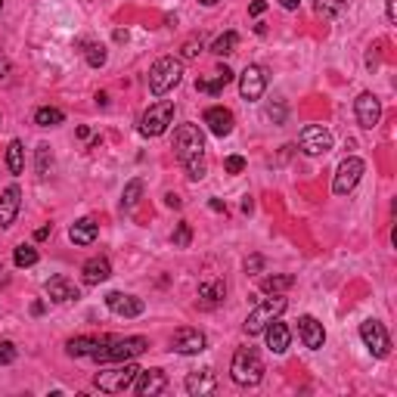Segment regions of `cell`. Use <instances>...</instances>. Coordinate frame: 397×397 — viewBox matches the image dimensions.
Instances as JSON below:
<instances>
[{"instance_id":"obj_1","label":"cell","mask_w":397,"mask_h":397,"mask_svg":"<svg viewBox=\"0 0 397 397\" xmlns=\"http://www.w3.org/2000/svg\"><path fill=\"white\" fill-rule=\"evenodd\" d=\"M174 155L187 168L189 180H202L208 168H205V134L198 124H180L174 130Z\"/></svg>"},{"instance_id":"obj_2","label":"cell","mask_w":397,"mask_h":397,"mask_svg":"<svg viewBox=\"0 0 397 397\" xmlns=\"http://www.w3.org/2000/svg\"><path fill=\"white\" fill-rule=\"evenodd\" d=\"M143 350H149V339H143V335H128V339H109V335H103L99 345L94 348V354H90V360H96V363H124V360L140 357Z\"/></svg>"},{"instance_id":"obj_3","label":"cell","mask_w":397,"mask_h":397,"mask_svg":"<svg viewBox=\"0 0 397 397\" xmlns=\"http://www.w3.org/2000/svg\"><path fill=\"white\" fill-rule=\"evenodd\" d=\"M230 375L239 388H255L261 385L264 379V360L255 348H239L233 354V363H230Z\"/></svg>"},{"instance_id":"obj_4","label":"cell","mask_w":397,"mask_h":397,"mask_svg":"<svg viewBox=\"0 0 397 397\" xmlns=\"http://www.w3.org/2000/svg\"><path fill=\"white\" fill-rule=\"evenodd\" d=\"M183 81V62L174 56H162L152 62L149 69V94L152 96H164L168 90H174Z\"/></svg>"},{"instance_id":"obj_5","label":"cell","mask_w":397,"mask_h":397,"mask_svg":"<svg viewBox=\"0 0 397 397\" xmlns=\"http://www.w3.org/2000/svg\"><path fill=\"white\" fill-rule=\"evenodd\" d=\"M137 373H140V366L130 363V360H124V363H118V366H112V369H99L94 385L105 394H121V391H128V388L134 385Z\"/></svg>"},{"instance_id":"obj_6","label":"cell","mask_w":397,"mask_h":397,"mask_svg":"<svg viewBox=\"0 0 397 397\" xmlns=\"http://www.w3.org/2000/svg\"><path fill=\"white\" fill-rule=\"evenodd\" d=\"M289 307V301L282 298L280 292H276L273 298H267V301H261L255 310L246 316V323H242V329H246V335H261L264 326L267 323H273L276 316H282V310Z\"/></svg>"},{"instance_id":"obj_7","label":"cell","mask_w":397,"mask_h":397,"mask_svg":"<svg viewBox=\"0 0 397 397\" xmlns=\"http://www.w3.org/2000/svg\"><path fill=\"white\" fill-rule=\"evenodd\" d=\"M171 121H174V103H171V99H158V103H152L149 109L143 112L140 134L143 137H162L164 130L171 128Z\"/></svg>"},{"instance_id":"obj_8","label":"cell","mask_w":397,"mask_h":397,"mask_svg":"<svg viewBox=\"0 0 397 397\" xmlns=\"http://www.w3.org/2000/svg\"><path fill=\"white\" fill-rule=\"evenodd\" d=\"M363 171H366V162H363V158H357V155L345 158V162L339 164V171H335V180H332V193H335V196H348L350 189H354L357 183H360Z\"/></svg>"},{"instance_id":"obj_9","label":"cell","mask_w":397,"mask_h":397,"mask_svg":"<svg viewBox=\"0 0 397 397\" xmlns=\"http://www.w3.org/2000/svg\"><path fill=\"white\" fill-rule=\"evenodd\" d=\"M360 339H363V345L369 348V354L379 357V360H385V357L391 354V339H388V329L382 326L379 320L360 323Z\"/></svg>"},{"instance_id":"obj_10","label":"cell","mask_w":397,"mask_h":397,"mask_svg":"<svg viewBox=\"0 0 397 397\" xmlns=\"http://www.w3.org/2000/svg\"><path fill=\"white\" fill-rule=\"evenodd\" d=\"M298 143H301L304 155H326L332 149V134L326 128H320V124H307L301 130V137H298Z\"/></svg>"},{"instance_id":"obj_11","label":"cell","mask_w":397,"mask_h":397,"mask_svg":"<svg viewBox=\"0 0 397 397\" xmlns=\"http://www.w3.org/2000/svg\"><path fill=\"white\" fill-rule=\"evenodd\" d=\"M105 307H109L115 316L134 320V316H140L143 310H146V304H143L137 295H128V292H109V295H105Z\"/></svg>"},{"instance_id":"obj_12","label":"cell","mask_w":397,"mask_h":397,"mask_svg":"<svg viewBox=\"0 0 397 397\" xmlns=\"http://www.w3.org/2000/svg\"><path fill=\"white\" fill-rule=\"evenodd\" d=\"M264 90H267V75H264V69H261V65H246V71L239 75V94H242V99L255 103V99L264 96Z\"/></svg>"},{"instance_id":"obj_13","label":"cell","mask_w":397,"mask_h":397,"mask_svg":"<svg viewBox=\"0 0 397 397\" xmlns=\"http://www.w3.org/2000/svg\"><path fill=\"white\" fill-rule=\"evenodd\" d=\"M171 350L189 357V354H202L205 350V332H198L193 326H180L174 335H171Z\"/></svg>"},{"instance_id":"obj_14","label":"cell","mask_w":397,"mask_h":397,"mask_svg":"<svg viewBox=\"0 0 397 397\" xmlns=\"http://www.w3.org/2000/svg\"><path fill=\"white\" fill-rule=\"evenodd\" d=\"M354 115H357V124L360 128H366V130H373L375 124H379V118H382V103H379V96L375 94H360L357 96V103H354Z\"/></svg>"},{"instance_id":"obj_15","label":"cell","mask_w":397,"mask_h":397,"mask_svg":"<svg viewBox=\"0 0 397 397\" xmlns=\"http://www.w3.org/2000/svg\"><path fill=\"white\" fill-rule=\"evenodd\" d=\"M134 388L140 397H155V394H164L168 391V375L164 369H140L134 379Z\"/></svg>"},{"instance_id":"obj_16","label":"cell","mask_w":397,"mask_h":397,"mask_svg":"<svg viewBox=\"0 0 397 397\" xmlns=\"http://www.w3.org/2000/svg\"><path fill=\"white\" fill-rule=\"evenodd\" d=\"M44 292H47V298L53 304H69V301H78V298H81V289H78L69 276H50V280L44 282Z\"/></svg>"},{"instance_id":"obj_17","label":"cell","mask_w":397,"mask_h":397,"mask_svg":"<svg viewBox=\"0 0 397 397\" xmlns=\"http://www.w3.org/2000/svg\"><path fill=\"white\" fill-rule=\"evenodd\" d=\"M19 208H22V189L12 183V187L3 189L0 196V230H10L19 217Z\"/></svg>"},{"instance_id":"obj_18","label":"cell","mask_w":397,"mask_h":397,"mask_svg":"<svg viewBox=\"0 0 397 397\" xmlns=\"http://www.w3.org/2000/svg\"><path fill=\"white\" fill-rule=\"evenodd\" d=\"M298 335H301L304 348H310V350H320L323 345H326V329H323V323L316 320V316H310V314L298 320Z\"/></svg>"},{"instance_id":"obj_19","label":"cell","mask_w":397,"mask_h":397,"mask_svg":"<svg viewBox=\"0 0 397 397\" xmlns=\"http://www.w3.org/2000/svg\"><path fill=\"white\" fill-rule=\"evenodd\" d=\"M264 339H267V348L273 350V354H286L289 345H292V332H289L286 323H280V316L264 326Z\"/></svg>"},{"instance_id":"obj_20","label":"cell","mask_w":397,"mask_h":397,"mask_svg":"<svg viewBox=\"0 0 397 397\" xmlns=\"http://www.w3.org/2000/svg\"><path fill=\"white\" fill-rule=\"evenodd\" d=\"M205 124H208V130L214 137H230L233 134V112L223 109V105H211L205 112Z\"/></svg>"},{"instance_id":"obj_21","label":"cell","mask_w":397,"mask_h":397,"mask_svg":"<svg viewBox=\"0 0 397 397\" xmlns=\"http://www.w3.org/2000/svg\"><path fill=\"white\" fill-rule=\"evenodd\" d=\"M109 276H112V264H109V257H105V255L90 257V261L81 267V280H84V286H99V282H105Z\"/></svg>"},{"instance_id":"obj_22","label":"cell","mask_w":397,"mask_h":397,"mask_svg":"<svg viewBox=\"0 0 397 397\" xmlns=\"http://www.w3.org/2000/svg\"><path fill=\"white\" fill-rule=\"evenodd\" d=\"M187 394L193 397H205V394H214L217 391V375L211 369H198V373H189L187 375Z\"/></svg>"},{"instance_id":"obj_23","label":"cell","mask_w":397,"mask_h":397,"mask_svg":"<svg viewBox=\"0 0 397 397\" xmlns=\"http://www.w3.org/2000/svg\"><path fill=\"white\" fill-rule=\"evenodd\" d=\"M96 236H99V223L94 217H81V221H75L69 227V239L75 246H90V242H96Z\"/></svg>"},{"instance_id":"obj_24","label":"cell","mask_w":397,"mask_h":397,"mask_svg":"<svg viewBox=\"0 0 397 397\" xmlns=\"http://www.w3.org/2000/svg\"><path fill=\"white\" fill-rule=\"evenodd\" d=\"M230 81H233V71H230L227 65H221V69L214 71V78H211V81H208V78H198V81H196V90H202V94L217 96L223 87H227Z\"/></svg>"},{"instance_id":"obj_25","label":"cell","mask_w":397,"mask_h":397,"mask_svg":"<svg viewBox=\"0 0 397 397\" xmlns=\"http://www.w3.org/2000/svg\"><path fill=\"white\" fill-rule=\"evenodd\" d=\"M103 339V335H99ZM99 339L96 335H81V339H71L69 345H65V354L69 357H90L94 354V348L99 345Z\"/></svg>"},{"instance_id":"obj_26","label":"cell","mask_w":397,"mask_h":397,"mask_svg":"<svg viewBox=\"0 0 397 397\" xmlns=\"http://www.w3.org/2000/svg\"><path fill=\"white\" fill-rule=\"evenodd\" d=\"M295 286V276L292 273H273V276H264L261 280V292L276 295V292H286V289Z\"/></svg>"},{"instance_id":"obj_27","label":"cell","mask_w":397,"mask_h":397,"mask_svg":"<svg viewBox=\"0 0 397 397\" xmlns=\"http://www.w3.org/2000/svg\"><path fill=\"white\" fill-rule=\"evenodd\" d=\"M6 168H10V174H22V171H25V146H22V140H12L10 146H6Z\"/></svg>"},{"instance_id":"obj_28","label":"cell","mask_w":397,"mask_h":397,"mask_svg":"<svg viewBox=\"0 0 397 397\" xmlns=\"http://www.w3.org/2000/svg\"><path fill=\"white\" fill-rule=\"evenodd\" d=\"M65 115L62 109H53V105H41V109L35 112V124L37 128H56V124H62Z\"/></svg>"},{"instance_id":"obj_29","label":"cell","mask_w":397,"mask_h":397,"mask_svg":"<svg viewBox=\"0 0 397 397\" xmlns=\"http://www.w3.org/2000/svg\"><path fill=\"white\" fill-rule=\"evenodd\" d=\"M223 295H227V286H223V280H214V282H198V298H205L208 304L223 301Z\"/></svg>"},{"instance_id":"obj_30","label":"cell","mask_w":397,"mask_h":397,"mask_svg":"<svg viewBox=\"0 0 397 397\" xmlns=\"http://www.w3.org/2000/svg\"><path fill=\"white\" fill-rule=\"evenodd\" d=\"M236 44H239V35H236V31H223V35L211 44V53H214V56H230V53L236 50Z\"/></svg>"},{"instance_id":"obj_31","label":"cell","mask_w":397,"mask_h":397,"mask_svg":"<svg viewBox=\"0 0 397 397\" xmlns=\"http://www.w3.org/2000/svg\"><path fill=\"white\" fill-rule=\"evenodd\" d=\"M140 196H143V180H130L128 187H124V193H121V208H124V211L137 208Z\"/></svg>"},{"instance_id":"obj_32","label":"cell","mask_w":397,"mask_h":397,"mask_svg":"<svg viewBox=\"0 0 397 397\" xmlns=\"http://www.w3.org/2000/svg\"><path fill=\"white\" fill-rule=\"evenodd\" d=\"M12 264L16 267H35L37 264V248L35 246H19L12 251Z\"/></svg>"},{"instance_id":"obj_33","label":"cell","mask_w":397,"mask_h":397,"mask_svg":"<svg viewBox=\"0 0 397 397\" xmlns=\"http://www.w3.org/2000/svg\"><path fill=\"white\" fill-rule=\"evenodd\" d=\"M345 3L348 0H316V16H323V19H335L341 10H345Z\"/></svg>"},{"instance_id":"obj_34","label":"cell","mask_w":397,"mask_h":397,"mask_svg":"<svg viewBox=\"0 0 397 397\" xmlns=\"http://www.w3.org/2000/svg\"><path fill=\"white\" fill-rule=\"evenodd\" d=\"M171 242H174L177 248H189V242H193V227H189L187 221H180L174 227V236H171Z\"/></svg>"},{"instance_id":"obj_35","label":"cell","mask_w":397,"mask_h":397,"mask_svg":"<svg viewBox=\"0 0 397 397\" xmlns=\"http://www.w3.org/2000/svg\"><path fill=\"white\" fill-rule=\"evenodd\" d=\"M84 53H87V65H90V69H103L105 59H109V53H105L103 44H87V50H84Z\"/></svg>"},{"instance_id":"obj_36","label":"cell","mask_w":397,"mask_h":397,"mask_svg":"<svg viewBox=\"0 0 397 397\" xmlns=\"http://www.w3.org/2000/svg\"><path fill=\"white\" fill-rule=\"evenodd\" d=\"M35 155H37V177H47L50 174V164H53V152L47 143H41V146L35 149Z\"/></svg>"},{"instance_id":"obj_37","label":"cell","mask_w":397,"mask_h":397,"mask_svg":"<svg viewBox=\"0 0 397 397\" xmlns=\"http://www.w3.org/2000/svg\"><path fill=\"white\" fill-rule=\"evenodd\" d=\"M16 357H19V350L12 341H0V366H10V363H16Z\"/></svg>"},{"instance_id":"obj_38","label":"cell","mask_w":397,"mask_h":397,"mask_svg":"<svg viewBox=\"0 0 397 397\" xmlns=\"http://www.w3.org/2000/svg\"><path fill=\"white\" fill-rule=\"evenodd\" d=\"M180 53H183V59H196L198 53H202V37H189V41H183Z\"/></svg>"},{"instance_id":"obj_39","label":"cell","mask_w":397,"mask_h":397,"mask_svg":"<svg viewBox=\"0 0 397 397\" xmlns=\"http://www.w3.org/2000/svg\"><path fill=\"white\" fill-rule=\"evenodd\" d=\"M223 168H227V174H239V171H246V158H242V155H230L227 162H223Z\"/></svg>"},{"instance_id":"obj_40","label":"cell","mask_w":397,"mask_h":397,"mask_svg":"<svg viewBox=\"0 0 397 397\" xmlns=\"http://www.w3.org/2000/svg\"><path fill=\"white\" fill-rule=\"evenodd\" d=\"M267 115H270V118H273V121H276V124H282V118H286V105H282V103H280V105H276V109H273V105H267Z\"/></svg>"},{"instance_id":"obj_41","label":"cell","mask_w":397,"mask_h":397,"mask_svg":"<svg viewBox=\"0 0 397 397\" xmlns=\"http://www.w3.org/2000/svg\"><path fill=\"white\" fill-rule=\"evenodd\" d=\"M261 267H264V257L261 255H251L248 261H246V270H251V273H257Z\"/></svg>"},{"instance_id":"obj_42","label":"cell","mask_w":397,"mask_h":397,"mask_svg":"<svg viewBox=\"0 0 397 397\" xmlns=\"http://www.w3.org/2000/svg\"><path fill=\"white\" fill-rule=\"evenodd\" d=\"M264 10H267V3H264V0H255V3L248 6V12H251V16H261Z\"/></svg>"},{"instance_id":"obj_43","label":"cell","mask_w":397,"mask_h":397,"mask_svg":"<svg viewBox=\"0 0 397 397\" xmlns=\"http://www.w3.org/2000/svg\"><path fill=\"white\" fill-rule=\"evenodd\" d=\"M164 205H168V208H180V196H174V193H168V196H164Z\"/></svg>"},{"instance_id":"obj_44","label":"cell","mask_w":397,"mask_h":397,"mask_svg":"<svg viewBox=\"0 0 397 397\" xmlns=\"http://www.w3.org/2000/svg\"><path fill=\"white\" fill-rule=\"evenodd\" d=\"M6 75H10V59L0 53V78H6Z\"/></svg>"},{"instance_id":"obj_45","label":"cell","mask_w":397,"mask_h":397,"mask_svg":"<svg viewBox=\"0 0 397 397\" xmlns=\"http://www.w3.org/2000/svg\"><path fill=\"white\" fill-rule=\"evenodd\" d=\"M50 233H53V223H47V227H41V230H37V233H35V239L41 242V239H47Z\"/></svg>"},{"instance_id":"obj_46","label":"cell","mask_w":397,"mask_h":397,"mask_svg":"<svg viewBox=\"0 0 397 397\" xmlns=\"http://www.w3.org/2000/svg\"><path fill=\"white\" fill-rule=\"evenodd\" d=\"M397 19V0H388V22Z\"/></svg>"},{"instance_id":"obj_47","label":"cell","mask_w":397,"mask_h":397,"mask_svg":"<svg viewBox=\"0 0 397 397\" xmlns=\"http://www.w3.org/2000/svg\"><path fill=\"white\" fill-rule=\"evenodd\" d=\"M282 3V10H298V3H301V0H280Z\"/></svg>"},{"instance_id":"obj_48","label":"cell","mask_w":397,"mask_h":397,"mask_svg":"<svg viewBox=\"0 0 397 397\" xmlns=\"http://www.w3.org/2000/svg\"><path fill=\"white\" fill-rule=\"evenodd\" d=\"M211 211H227V205H223L221 198H211Z\"/></svg>"},{"instance_id":"obj_49","label":"cell","mask_w":397,"mask_h":397,"mask_svg":"<svg viewBox=\"0 0 397 397\" xmlns=\"http://www.w3.org/2000/svg\"><path fill=\"white\" fill-rule=\"evenodd\" d=\"M202 6H214V3H221V0H198Z\"/></svg>"},{"instance_id":"obj_50","label":"cell","mask_w":397,"mask_h":397,"mask_svg":"<svg viewBox=\"0 0 397 397\" xmlns=\"http://www.w3.org/2000/svg\"><path fill=\"white\" fill-rule=\"evenodd\" d=\"M0 10H3V0H0Z\"/></svg>"}]
</instances>
